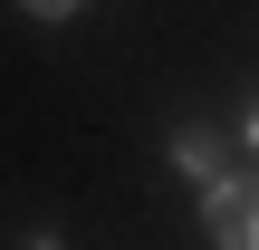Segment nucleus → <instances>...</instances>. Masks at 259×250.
<instances>
[{
	"mask_svg": "<svg viewBox=\"0 0 259 250\" xmlns=\"http://www.w3.org/2000/svg\"><path fill=\"white\" fill-rule=\"evenodd\" d=\"M211 241L259 250V183H211Z\"/></svg>",
	"mask_w": 259,
	"mask_h": 250,
	"instance_id": "f257e3e1",
	"label": "nucleus"
},
{
	"mask_svg": "<svg viewBox=\"0 0 259 250\" xmlns=\"http://www.w3.org/2000/svg\"><path fill=\"white\" fill-rule=\"evenodd\" d=\"M250 145H259V116H250Z\"/></svg>",
	"mask_w": 259,
	"mask_h": 250,
	"instance_id": "7ed1b4c3",
	"label": "nucleus"
},
{
	"mask_svg": "<svg viewBox=\"0 0 259 250\" xmlns=\"http://www.w3.org/2000/svg\"><path fill=\"white\" fill-rule=\"evenodd\" d=\"M29 10H38V19H58V10H77V0H29Z\"/></svg>",
	"mask_w": 259,
	"mask_h": 250,
	"instance_id": "f03ea898",
	"label": "nucleus"
}]
</instances>
